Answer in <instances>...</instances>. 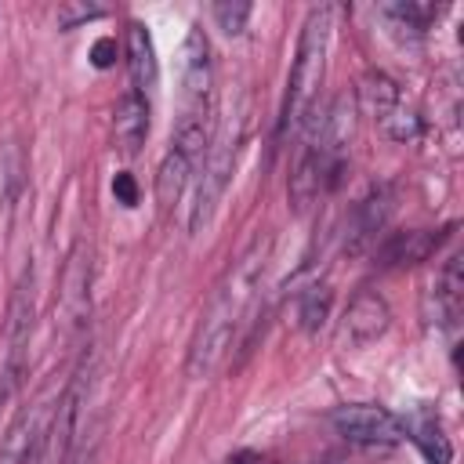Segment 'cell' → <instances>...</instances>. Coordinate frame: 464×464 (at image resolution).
I'll return each instance as SVG.
<instances>
[{
	"mask_svg": "<svg viewBox=\"0 0 464 464\" xmlns=\"http://www.w3.org/2000/svg\"><path fill=\"white\" fill-rule=\"evenodd\" d=\"M268 257H272V239L257 232L246 243V250L214 283L210 301H207V308L199 315V326H196V334L188 341L185 373L192 381L210 377L225 362V355H228V348H232V341H236V334H239V326H243V319L250 312V304L257 301V290H261L265 272H268Z\"/></svg>",
	"mask_w": 464,
	"mask_h": 464,
	"instance_id": "6da1fadb",
	"label": "cell"
},
{
	"mask_svg": "<svg viewBox=\"0 0 464 464\" xmlns=\"http://www.w3.org/2000/svg\"><path fill=\"white\" fill-rule=\"evenodd\" d=\"M330 33H334V7H312L301 36H297V54L290 65V80H286V105H283V123L286 127H301L312 112H315V98L319 87L326 80V54H330Z\"/></svg>",
	"mask_w": 464,
	"mask_h": 464,
	"instance_id": "7a4b0ae2",
	"label": "cell"
},
{
	"mask_svg": "<svg viewBox=\"0 0 464 464\" xmlns=\"http://www.w3.org/2000/svg\"><path fill=\"white\" fill-rule=\"evenodd\" d=\"M243 130H246V116L243 109L221 116V123L214 127L210 149L199 163V181L192 192V210H188V232H203L214 221V210L232 181L236 160H239V145H243Z\"/></svg>",
	"mask_w": 464,
	"mask_h": 464,
	"instance_id": "3957f363",
	"label": "cell"
},
{
	"mask_svg": "<svg viewBox=\"0 0 464 464\" xmlns=\"http://www.w3.org/2000/svg\"><path fill=\"white\" fill-rule=\"evenodd\" d=\"M36 323V294H33V268L22 272V279L11 290L7 304V326H4V352H0V406L11 402V395L22 388L29 370V341Z\"/></svg>",
	"mask_w": 464,
	"mask_h": 464,
	"instance_id": "277c9868",
	"label": "cell"
},
{
	"mask_svg": "<svg viewBox=\"0 0 464 464\" xmlns=\"http://www.w3.org/2000/svg\"><path fill=\"white\" fill-rule=\"evenodd\" d=\"M355 102H359V109L377 123V130H381L388 141L410 145V141H417L420 130H424L420 116L402 102L399 83H395L388 72H381V69L362 72V80H359V87H355Z\"/></svg>",
	"mask_w": 464,
	"mask_h": 464,
	"instance_id": "5b68a950",
	"label": "cell"
},
{
	"mask_svg": "<svg viewBox=\"0 0 464 464\" xmlns=\"http://www.w3.org/2000/svg\"><path fill=\"white\" fill-rule=\"evenodd\" d=\"M330 424L334 431L352 442V446H362V450H392L406 439V428H402V417L392 413L388 406H377V402H348V406H337L330 413Z\"/></svg>",
	"mask_w": 464,
	"mask_h": 464,
	"instance_id": "8992f818",
	"label": "cell"
},
{
	"mask_svg": "<svg viewBox=\"0 0 464 464\" xmlns=\"http://www.w3.org/2000/svg\"><path fill=\"white\" fill-rule=\"evenodd\" d=\"M460 308H464V268H460V254H450L420 297V319L435 334H453L460 323Z\"/></svg>",
	"mask_w": 464,
	"mask_h": 464,
	"instance_id": "52a82bcc",
	"label": "cell"
},
{
	"mask_svg": "<svg viewBox=\"0 0 464 464\" xmlns=\"http://www.w3.org/2000/svg\"><path fill=\"white\" fill-rule=\"evenodd\" d=\"M388 326H392V308H388V301H384L377 290H359V294L348 301V308H344V315H341L334 337H337V348L359 352V348L373 344L377 337H384Z\"/></svg>",
	"mask_w": 464,
	"mask_h": 464,
	"instance_id": "ba28073f",
	"label": "cell"
},
{
	"mask_svg": "<svg viewBox=\"0 0 464 464\" xmlns=\"http://www.w3.org/2000/svg\"><path fill=\"white\" fill-rule=\"evenodd\" d=\"M47 439V406L36 402V406H25L4 431V442H0V464H33L36 450L44 446Z\"/></svg>",
	"mask_w": 464,
	"mask_h": 464,
	"instance_id": "9c48e42d",
	"label": "cell"
},
{
	"mask_svg": "<svg viewBox=\"0 0 464 464\" xmlns=\"http://www.w3.org/2000/svg\"><path fill=\"white\" fill-rule=\"evenodd\" d=\"M392 218V192L388 188H373L366 199H359L348 214V228H344V254H362L381 228Z\"/></svg>",
	"mask_w": 464,
	"mask_h": 464,
	"instance_id": "30bf717a",
	"label": "cell"
},
{
	"mask_svg": "<svg viewBox=\"0 0 464 464\" xmlns=\"http://www.w3.org/2000/svg\"><path fill=\"white\" fill-rule=\"evenodd\" d=\"M210 83H214V72H210V44H207L203 29L192 25L188 36H185V44H181V98H185V105L210 102Z\"/></svg>",
	"mask_w": 464,
	"mask_h": 464,
	"instance_id": "8fae6325",
	"label": "cell"
},
{
	"mask_svg": "<svg viewBox=\"0 0 464 464\" xmlns=\"http://www.w3.org/2000/svg\"><path fill=\"white\" fill-rule=\"evenodd\" d=\"M145 138H149V98L130 87L127 94H120L112 109V141L123 156H134L145 145Z\"/></svg>",
	"mask_w": 464,
	"mask_h": 464,
	"instance_id": "7c38bea8",
	"label": "cell"
},
{
	"mask_svg": "<svg viewBox=\"0 0 464 464\" xmlns=\"http://www.w3.org/2000/svg\"><path fill=\"white\" fill-rule=\"evenodd\" d=\"M446 232L450 228H442V232H431V228L395 232V236H388L377 246V265H388V268H395V265H420V261H428L439 250V243L446 239Z\"/></svg>",
	"mask_w": 464,
	"mask_h": 464,
	"instance_id": "4fadbf2b",
	"label": "cell"
},
{
	"mask_svg": "<svg viewBox=\"0 0 464 464\" xmlns=\"http://www.w3.org/2000/svg\"><path fill=\"white\" fill-rule=\"evenodd\" d=\"M127 69H130L134 91L149 98V91L160 83V62H156V44L141 22L127 25Z\"/></svg>",
	"mask_w": 464,
	"mask_h": 464,
	"instance_id": "5bb4252c",
	"label": "cell"
},
{
	"mask_svg": "<svg viewBox=\"0 0 464 464\" xmlns=\"http://www.w3.org/2000/svg\"><path fill=\"white\" fill-rule=\"evenodd\" d=\"M402 428H406V439L420 450V457H424L428 464H450L453 446H450V439H446V431H442V424H439V417H435L431 410L410 413V417L402 420Z\"/></svg>",
	"mask_w": 464,
	"mask_h": 464,
	"instance_id": "9a60e30c",
	"label": "cell"
},
{
	"mask_svg": "<svg viewBox=\"0 0 464 464\" xmlns=\"http://www.w3.org/2000/svg\"><path fill=\"white\" fill-rule=\"evenodd\" d=\"M196 170H199V167H196L188 156L167 149L163 160H160V170H156V196H160V203H163V207H174Z\"/></svg>",
	"mask_w": 464,
	"mask_h": 464,
	"instance_id": "2e32d148",
	"label": "cell"
},
{
	"mask_svg": "<svg viewBox=\"0 0 464 464\" xmlns=\"http://www.w3.org/2000/svg\"><path fill=\"white\" fill-rule=\"evenodd\" d=\"M381 18L392 22L395 33L410 36V40H420L428 33V25L439 18V4H417V0H399V4H384L381 7Z\"/></svg>",
	"mask_w": 464,
	"mask_h": 464,
	"instance_id": "e0dca14e",
	"label": "cell"
},
{
	"mask_svg": "<svg viewBox=\"0 0 464 464\" xmlns=\"http://www.w3.org/2000/svg\"><path fill=\"white\" fill-rule=\"evenodd\" d=\"M330 315V286L326 283H312L308 290H301L297 297V319H301V330L315 334Z\"/></svg>",
	"mask_w": 464,
	"mask_h": 464,
	"instance_id": "ac0fdd59",
	"label": "cell"
},
{
	"mask_svg": "<svg viewBox=\"0 0 464 464\" xmlns=\"http://www.w3.org/2000/svg\"><path fill=\"white\" fill-rule=\"evenodd\" d=\"M250 11H254L250 4H214V7H210L214 22H218V29H221L225 36H239V33L246 29Z\"/></svg>",
	"mask_w": 464,
	"mask_h": 464,
	"instance_id": "d6986e66",
	"label": "cell"
},
{
	"mask_svg": "<svg viewBox=\"0 0 464 464\" xmlns=\"http://www.w3.org/2000/svg\"><path fill=\"white\" fill-rule=\"evenodd\" d=\"M112 196H116L123 207H134V203H138V185H134V178H130L127 170L112 178Z\"/></svg>",
	"mask_w": 464,
	"mask_h": 464,
	"instance_id": "ffe728a7",
	"label": "cell"
},
{
	"mask_svg": "<svg viewBox=\"0 0 464 464\" xmlns=\"http://www.w3.org/2000/svg\"><path fill=\"white\" fill-rule=\"evenodd\" d=\"M98 14H102V7H62L58 11V22L65 29H72L76 22H87V18H98Z\"/></svg>",
	"mask_w": 464,
	"mask_h": 464,
	"instance_id": "44dd1931",
	"label": "cell"
},
{
	"mask_svg": "<svg viewBox=\"0 0 464 464\" xmlns=\"http://www.w3.org/2000/svg\"><path fill=\"white\" fill-rule=\"evenodd\" d=\"M112 47H116L112 40H98V44H94V65H102V69H105V65L112 62V58H109V54H112Z\"/></svg>",
	"mask_w": 464,
	"mask_h": 464,
	"instance_id": "7402d4cb",
	"label": "cell"
}]
</instances>
